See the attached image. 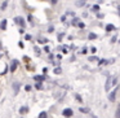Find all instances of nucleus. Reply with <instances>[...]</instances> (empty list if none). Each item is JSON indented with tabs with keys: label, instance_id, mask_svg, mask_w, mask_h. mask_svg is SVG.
Here are the masks:
<instances>
[{
	"label": "nucleus",
	"instance_id": "22",
	"mask_svg": "<svg viewBox=\"0 0 120 118\" xmlns=\"http://www.w3.org/2000/svg\"><path fill=\"white\" fill-rule=\"evenodd\" d=\"M39 42H40V43H47L48 39H39Z\"/></svg>",
	"mask_w": 120,
	"mask_h": 118
},
{
	"label": "nucleus",
	"instance_id": "4",
	"mask_svg": "<svg viewBox=\"0 0 120 118\" xmlns=\"http://www.w3.org/2000/svg\"><path fill=\"white\" fill-rule=\"evenodd\" d=\"M17 66H18V61H17V60H13V61H12V65H11V70H12V71H16Z\"/></svg>",
	"mask_w": 120,
	"mask_h": 118
},
{
	"label": "nucleus",
	"instance_id": "9",
	"mask_svg": "<svg viewBox=\"0 0 120 118\" xmlns=\"http://www.w3.org/2000/svg\"><path fill=\"white\" fill-rule=\"evenodd\" d=\"M114 29H115V26H114V25H111V24L106 26V30H107V31H112Z\"/></svg>",
	"mask_w": 120,
	"mask_h": 118
},
{
	"label": "nucleus",
	"instance_id": "6",
	"mask_svg": "<svg viewBox=\"0 0 120 118\" xmlns=\"http://www.w3.org/2000/svg\"><path fill=\"white\" fill-rule=\"evenodd\" d=\"M13 90H14V94H18V90H19V83L18 82H16V83L13 84Z\"/></svg>",
	"mask_w": 120,
	"mask_h": 118
},
{
	"label": "nucleus",
	"instance_id": "14",
	"mask_svg": "<svg viewBox=\"0 0 120 118\" xmlns=\"http://www.w3.org/2000/svg\"><path fill=\"white\" fill-rule=\"evenodd\" d=\"M116 117L120 118V104H119V106H117V109H116Z\"/></svg>",
	"mask_w": 120,
	"mask_h": 118
},
{
	"label": "nucleus",
	"instance_id": "18",
	"mask_svg": "<svg viewBox=\"0 0 120 118\" xmlns=\"http://www.w3.org/2000/svg\"><path fill=\"white\" fill-rule=\"evenodd\" d=\"M92 9H93V11H94V12H98V9H99V7H98V5H93V8H92Z\"/></svg>",
	"mask_w": 120,
	"mask_h": 118
},
{
	"label": "nucleus",
	"instance_id": "26",
	"mask_svg": "<svg viewBox=\"0 0 120 118\" xmlns=\"http://www.w3.org/2000/svg\"><path fill=\"white\" fill-rule=\"evenodd\" d=\"M62 38H63V34H60V35H58V40H62Z\"/></svg>",
	"mask_w": 120,
	"mask_h": 118
},
{
	"label": "nucleus",
	"instance_id": "27",
	"mask_svg": "<svg viewBox=\"0 0 120 118\" xmlns=\"http://www.w3.org/2000/svg\"><path fill=\"white\" fill-rule=\"evenodd\" d=\"M90 51H92V52L94 53V52H96V51H97V48H96V47H92V48H90Z\"/></svg>",
	"mask_w": 120,
	"mask_h": 118
},
{
	"label": "nucleus",
	"instance_id": "28",
	"mask_svg": "<svg viewBox=\"0 0 120 118\" xmlns=\"http://www.w3.org/2000/svg\"><path fill=\"white\" fill-rule=\"evenodd\" d=\"M31 39V35H26V40H30Z\"/></svg>",
	"mask_w": 120,
	"mask_h": 118
},
{
	"label": "nucleus",
	"instance_id": "23",
	"mask_svg": "<svg viewBox=\"0 0 120 118\" xmlns=\"http://www.w3.org/2000/svg\"><path fill=\"white\" fill-rule=\"evenodd\" d=\"M96 60H98V58L93 57V56H92V57H89V61H96Z\"/></svg>",
	"mask_w": 120,
	"mask_h": 118
},
{
	"label": "nucleus",
	"instance_id": "20",
	"mask_svg": "<svg viewBox=\"0 0 120 118\" xmlns=\"http://www.w3.org/2000/svg\"><path fill=\"white\" fill-rule=\"evenodd\" d=\"M7 4H8V1H5V3H3V5H1V9H3V11H4V9H5Z\"/></svg>",
	"mask_w": 120,
	"mask_h": 118
},
{
	"label": "nucleus",
	"instance_id": "30",
	"mask_svg": "<svg viewBox=\"0 0 120 118\" xmlns=\"http://www.w3.org/2000/svg\"><path fill=\"white\" fill-rule=\"evenodd\" d=\"M50 1H52V3H57L58 0H50Z\"/></svg>",
	"mask_w": 120,
	"mask_h": 118
},
{
	"label": "nucleus",
	"instance_id": "3",
	"mask_svg": "<svg viewBox=\"0 0 120 118\" xmlns=\"http://www.w3.org/2000/svg\"><path fill=\"white\" fill-rule=\"evenodd\" d=\"M14 21H16V24L21 25V26H25V20L22 17H17V18H14Z\"/></svg>",
	"mask_w": 120,
	"mask_h": 118
},
{
	"label": "nucleus",
	"instance_id": "7",
	"mask_svg": "<svg viewBox=\"0 0 120 118\" xmlns=\"http://www.w3.org/2000/svg\"><path fill=\"white\" fill-rule=\"evenodd\" d=\"M29 112V108L27 106H22L21 109H19V113H21V114H25V113H27Z\"/></svg>",
	"mask_w": 120,
	"mask_h": 118
},
{
	"label": "nucleus",
	"instance_id": "17",
	"mask_svg": "<svg viewBox=\"0 0 120 118\" xmlns=\"http://www.w3.org/2000/svg\"><path fill=\"white\" fill-rule=\"evenodd\" d=\"M35 53H36V56H39L40 55V49L38 47H35Z\"/></svg>",
	"mask_w": 120,
	"mask_h": 118
},
{
	"label": "nucleus",
	"instance_id": "8",
	"mask_svg": "<svg viewBox=\"0 0 120 118\" xmlns=\"http://www.w3.org/2000/svg\"><path fill=\"white\" fill-rule=\"evenodd\" d=\"M5 27H7V20H4V21H1V24H0V29L5 30Z\"/></svg>",
	"mask_w": 120,
	"mask_h": 118
},
{
	"label": "nucleus",
	"instance_id": "10",
	"mask_svg": "<svg viewBox=\"0 0 120 118\" xmlns=\"http://www.w3.org/2000/svg\"><path fill=\"white\" fill-rule=\"evenodd\" d=\"M88 38H89V39H90V40H94V39H97V35H96V34H93V33H90Z\"/></svg>",
	"mask_w": 120,
	"mask_h": 118
},
{
	"label": "nucleus",
	"instance_id": "15",
	"mask_svg": "<svg viewBox=\"0 0 120 118\" xmlns=\"http://www.w3.org/2000/svg\"><path fill=\"white\" fill-rule=\"evenodd\" d=\"M80 112L81 113H88L89 109H88V108H80Z\"/></svg>",
	"mask_w": 120,
	"mask_h": 118
},
{
	"label": "nucleus",
	"instance_id": "2",
	"mask_svg": "<svg viewBox=\"0 0 120 118\" xmlns=\"http://www.w3.org/2000/svg\"><path fill=\"white\" fill-rule=\"evenodd\" d=\"M116 92H117V88H115L114 91L109 95V100H110V101H115V95H116Z\"/></svg>",
	"mask_w": 120,
	"mask_h": 118
},
{
	"label": "nucleus",
	"instance_id": "24",
	"mask_svg": "<svg viewBox=\"0 0 120 118\" xmlns=\"http://www.w3.org/2000/svg\"><path fill=\"white\" fill-rule=\"evenodd\" d=\"M79 27H81V29H83V27H84V24H83V22H79Z\"/></svg>",
	"mask_w": 120,
	"mask_h": 118
},
{
	"label": "nucleus",
	"instance_id": "25",
	"mask_svg": "<svg viewBox=\"0 0 120 118\" xmlns=\"http://www.w3.org/2000/svg\"><path fill=\"white\" fill-rule=\"evenodd\" d=\"M36 88H38V90L41 88V83H38V84H36Z\"/></svg>",
	"mask_w": 120,
	"mask_h": 118
},
{
	"label": "nucleus",
	"instance_id": "12",
	"mask_svg": "<svg viewBox=\"0 0 120 118\" xmlns=\"http://www.w3.org/2000/svg\"><path fill=\"white\" fill-rule=\"evenodd\" d=\"M54 73H56V74H61V73H62V69H61L60 66H58V68H56V69H54Z\"/></svg>",
	"mask_w": 120,
	"mask_h": 118
},
{
	"label": "nucleus",
	"instance_id": "29",
	"mask_svg": "<svg viewBox=\"0 0 120 118\" xmlns=\"http://www.w3.org/2000/svg\"><path fill=\"white\" fill-rule=\"evenodd\" d=\"M31 90V86H26V91H30Z\"/></svg>",
	"mask_w": 120,
	"mask_h": 118
},
{
	"label": "nucleus",
	"instance_id": "11",
	"mask_svg": "<svg viewBox=\"0 0 120 118\" xmlns=\"http://www.w3.org/2000/svg\"><path fill=\"white\" fill-rule=\"evenodd\" d=\"M35 79H36V81H39V82H41V81H44V77H41V75H35Z\"/></svg>",
	"mask_w": 120,
	"mask_h": 118
},
{
	"label": "nucleus",
	"instance_id": "21",
	"mask_svg": "<svg viewBox=\"0 0 120 118\" xmlns=\"http://www.w3.org/2000/svg\"><path fill=\"white\" fill-rule=\"evenodd\" d=\"M76 5H79V7L84 5V1H78V3H76Z\"/></svg>",
	"mask_w": 120,
	"mask_h": 118
},
{
	"label": "nucleus",
	"instance_id": "16",
	"mask_svg": "<svg viewBox=\"0 0 120 118\" xmlns=\"http://www.w3.org/2000/svg\"><path fill=\"white\" fill-rule=\"evenodd\" d=\"M62 51H63V53H67L68 52V47H66V45H65V47H62Z\"/></svg>",
	"mask_w": 120,
	"mask_h": 118
},
{
	"label": "nucleus",
	"instance_id": "19",
	"mask_svg": "<svg viewBox=\"0 0 120 118\" xmlns=\"http://www.w3.org/2000/svg\"><path fill=\"white\" fill-rule=\"evenodd\" d=\"M75 97L79 100V102H81V96H80V95H75Z\"/></svg>",
	"mask_w": 120,
	"mask_h": 118
},
{
	"label": "nucleus",
	"instance_id": "13",
	"mask_svg": "<svg viewBox=\"0 0 120 118\" xmlns=\"http://www.w3.org/2000/svg\"><path fill=\"white\" fill-rule=\"evenodd\" d=\"M39 118H47V113H45V112H41V113L39 114Z\"/></svg>",
	"mask_w": 120,
	"mask_h": 118
},
{
	"label": "nucleus",
	"instance_id": "5",
	"mask_svg": "<svg viewBox=\"0 0 120 118\" xmlns=\"http://www.w3.org/2000/svg\"><path fill=\"white\" fill-rule=\"evenodd\" d=\"M72 114H74V112L71 109H65L63 110V115H65V117H71Z\"/></svg>",
	"mask_w": 120,
	"mask_h": 118
},
{
	"label": "nucleus",
	"instance_id": "1",
	"mask_svg": "<svg viewBox=\"0 0 120 118\" xmlns=\"http://www.w3.org/2000/svg\"><path fill=\"white\" fill-rule=\"evenodd\" d=\"M116 82H117L116 77H110V78L107 79L106 84H105V90H106V91H110V88H111L112 86H115V84H116Z\"/></svg>",
	"mask_w": 120,
	"mask_h": 118
}]
</instances>
